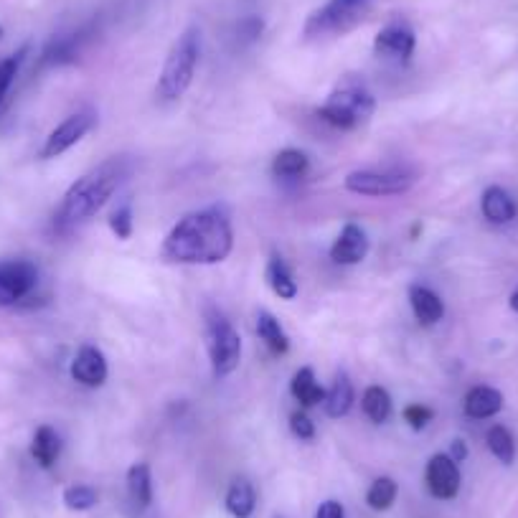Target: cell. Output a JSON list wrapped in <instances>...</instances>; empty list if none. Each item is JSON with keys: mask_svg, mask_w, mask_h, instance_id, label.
<instances>
[{"mask_svg": "<svg viewBox=\"0 0 518 518\" xmlns=\"http://www.w3.org/2000/svg\"><path fill=\"white\" fill-rule=\"evenodd\" d=\"M267 282H270L272 293L280 300H295L298 295V282H295V275L290 272V267L285 265V259L280 254H272L270 262H267Z\"/></svg>", "mask_w": 518, "mask_h": 518, "instance_id": "obj_18", "label": "cell"}, {"mask_svg": "<svg viewBox=\"0 0 518 518\" xmlns=\"http://www.w3.org/2000/svg\"><path fill=\"white\" fill-rule=\"evenodd\" d=\"M290 392H293V397L298 399L303 407H315V404L326 402V389L318 384L313 369H308V366H305V369H300L298 374L293 376Z\"/></svg>", "mask_w": 518, "mask_h": 518, "instance_id": "obj_22", "label": "cell"}, {"mask_svg": "<svg viewBox=\"0 0 518 518\" xmlns=\"http://www.w3.org/2000/svg\"><path fill=\"white\" fill-rule=\"evenodd\" d=\"M262 28H265L262 18L257 16L242 18V21L237 23V36L244 41V44H252V41H257L259 36H262Z\"/></svg>", "mask_w": 518, "mask_h": 518, "instance_id": "obj_34", "label": "cell"}, {"mask_svg": "<svg viewBox=\"0 0 518 518\" xmlns=\"http://www.w3.org/2000/svg\"><path fill=\"white\" fill-rule=\"evenodd\" d=\"M23 56H26V49L6 56V59H0V102L6 100L8 89H11L13 79H16L18 69H21V64H23Z\"/></svg>", "mask_w": 518, "mask_h": 518, "instance_id": "obj_30", "label": "cell"}, {"mask_svg": "<svg viewBox=\"0 0 518 518\" xmlns=\"http://www.w3.org/2000/svg\"><path fill=\"white\" fill-rule=\"evenodd\" d=\"M72 379L77 384L89 386V389H97L107 381V361H105V353L100 348L94 346H82L77 351L72 361Z\"/></svg>", "mask_w": 518, "mask_h": 518, "instance_id": "obj_13", "label": "cell"}, {"mask_svg": "<svg viewBox=\"0 0 518 518\" xmlns=\"http://www.w3.org/2000/svg\"><path fill=\"white\" fill-rule=\"evenodd\" d=\"M290 430L298 440H313L315 437V422L305 412L290 414Z\"/></svg>", "mask_w": 518, "mask_h": 518, "instance_id": "obj_33", "label": "cell"}, {"mask_svg": "<svg viewBox=\"0 0 518 518\" xmlns=\"http://www.w3.org/2000/svg\"><path fill=\"white\" fill-rule=\"evenodd\" d=\"M234 249V229L224 206L191 211L163 239L160 257L171 265H219Z\"/></svg>", "mask_w": 518, "mask_h": 518, "instance_id": "obj_1", "label": "cell"}, {"mask_svg": "<svg viewBox=\"0 0 518 518\" xmlns=\"http://www.w3.org/2000/svg\"><path fill=\"white\" fill-rule=\"evenodd\" d=\"M257 336L262 338L265 346L270 348L272 353H277V356L287 353V348H290V338L282 331L280 320L272 313H267V310H259L257 313Z\"/></svg>", "mask_w": 518, "mask_h": 518, "instance_id": "obj_23", "label": "cell"}, {"mask_svg": "<svg viewBox=\"0 0 518 518\" xmlns=\"http://www.w3.org/2000/svg\"><path fill=\"white\" fill-rule=\"evenodd\" d=\"M353 407V384L346 371H338L331 389L326 392V414L333 419H341Z\"/></svg>", "mask_w": 518, "mask_h": 518, "instance_id": "obj_20", "label": "cell"}, {"mask_svg": "<svg viewBox=\"0 0 518 518\" xmlns=\"http://www.w3.org/2000/svg\"><path fill=\"white\" fill-rule=\"evenodd\" d=\"M0 39H3V28H0Z\"/></svg>", "mask_w": 518, "mask_h": 518, "instance_id": "obj_38", "label": "cell"}, {"mask_svg": "<svg viewBox=\"0 0 518 518\" xmlns=\"http://www.w3.org/2000/svg\"><path fill=\"white\" fill-rule=\"evenodd\" d=\"M417 178L407 171H353L343 186L359 196H402L414 186Z\"/></svg>", "mask_w": 518, "mask_h": 518, "instance_id": "obj_8", "label": "cell"}, {"mask_svg": "<svg viewBox=\"0 0 518 518\" xmlns=\"http://www.w3.org/2000/svg\"><path fill=\"white\" fill-rule=\"evenodd\" d=\"M127 493L138 508H148L153 503V475L148 463H135L127 470Z\"/></svg>", "mask_w": 518, "mask_h": 518, "instance_id": "obj_21", "label": "cell"}, {"mask_svg": "<svg viewBox=\"0 0 518 518\" xmlns=\"http://www.w3.org/2000/svg\"><path fill=\"white\" fill-rule=\"evenodd\" d=\"M450 458L455 460V463H463L465 458H468V445H465L463 440H455L452 442V450H450Z\"/></svg>", "mask_w": 518, "mask_h": 518, "instance_id": "obj_36", "label": "cell"}, {"mask_svg": "<svg viewBox=\"0 0 518 518\" xmlns=\"http://www.w3.org/2000/svg\"><path fill=\"white\" fill-rule=\"evenodd\" d=\"M432 417H435V412H432L430 407H425V404H409V407L404 409V419H407V425L417 432L425 430V427L432 422Z\"/></svg>", "mask_w": 518, "mask_h": 518, "instance_id": "obj_32", "label": "cell"}, {"mask_svg": "<svg viewBox=\"0 0 518 518\" xmlns=\"http://www.w3.org/2000/svg\"><path fill=\"white\" fill-rule=\"evenodd\" d=\"M308 166H310V160L303 150L287 148L275 155V160H272V173H275L277 178H300L305 176Z\"/></svg>", "mask_w": 518, "mask_h": 518, "instance_id": "obj_26", "label": "cell"}, {"mask_svg": "<svg viewBox=\"0 0 518 518\" xmlns=\"http://www.w3.org/2000/svg\"><path fill=\"white\" fill-rule=\"evenodd\" d=\"M485 440H488V450H491L503 465H511L513 460H516V440H513V435L503 425L491 427L488 435H485Z\"/></svg>", "mask_w": 518, "mask_h": 518, "instance_id": "obj_28", "label": "cell"}, {"mask_svg": "<svg viewBox=\"0 0 518 518\" xmlns=\"http://www.w3.org/2000/svg\"><path fill=\"white\" fill-rule=\"evenodd\" d=\"M508 305H511V310H516V313H518V290L511 295V300H508Z\"/></svg>", "mask_w": 518, "mask_h": 518, "instance_id": "obj_37", "label": "cell"}, {"mask_svg": "<svg viewBox=\"0 0 518 518\" xmlns=\"http://www.w3.org/2000/svg\"><path fill=\"white\" fill-rule=\"evenodd\" d=\"M376 110V100L366 82L356 74H346L336 87L331 89L328 100L318 110V115L328 125L338 130H356L361 122L369 120Z\"/></svg>", "mask_w": 518, "mask_h": 518, "instance_id": "obj_3", "label": "cell"}, {"mask_svg": "<svg viewBox=\"0 0 518 518\" xmlns=\"http://www.w3.org/2000/svg\"><path fill=\"white\" fill-rule=\"evenodd\" d=\"M133 173V160L125 155L102 160L100 166L84 173L82 178L72 183L61 199L59 209L54 214V226L59 232H72L74 226L87 224L94 214L105 209L107 201L115 196L117 188Z\"/></svg>", "mask_w": 518, "mask_h": 518, "instance_id": "obj_2", "label": "cell"}, {"mask_svg": "<svg viewBox=\"0 0 518 518\" xmlns=\"http://www.w3.org/2000/svg\"><path fill=\"white\" fill-rule=\"evenodd\" d=\"M409 305H412L414 318L422 326H435L437 320H442V315H445V303L440 300V295L425 285L409 287Z\"/></svg>", "mask_w": 518, "mask_h": 518, "instance_id": "obj_14", "label": "cell"}, {"mask_svg": "<svg viewBox=\"0 0 518 518\" xmlns=\"http://www.w3.org/2000/svg\"><path fill=\"white\" fill-rule=\"evenodd\" d=\"M397 493V480L381 475V478H376L374 483H371L369 493H366V503H369V508H374V511H389V508L394 506V501H397Z\"/></svg>", "mask_w": 518, "mask_h": 518, "instance_id": "obj_27", "label": "cell"}, {"mask_svg": "<svg viewBox=\"0 0 518 518\" xmlns=\"http://www.w3.org/2000/svg\"><path fill=\"white\" fill-rule=\"evenodd\" d=\"M201 56V34L196 26H188L181 36L176 39V44L171 46L166 56V64H163V72L158 79V97L166 102L181 100L183 94L188 92L193 82V74H196V64H199Z\"/></svg>", "mask_w": 518, "mask_h": 518, "instance_id": "obj_4", "label": "cell"}, {"mask_svg": "<svg viewBox=\"0 0 518 518\" xmlns=\"http://www.w3.org/2000/svg\"><path fill=\"white\" fill-rule=\"evenodd\" d=\"M206 351L214 376H229L242 361V338L221 310H206Z\"/></svg>", "mask_w": 518, "mask_h": 518, "instance_id": "obj_6", "label": "cell"}, {"mask_svg": "<svg viewBox=\"0 0 518 518\" xmlns=\"http://www.w3.org/2000/svg\"><path fill=\"white\" fill-rule=\"evenodd\" d=\"M315 518H346V511H343V506L338 501H326L318 506Z\"/></svg>", "mask_w": 518, "mask_h": 518, "instance_id": "obj_35", "label": "cell"}, {"mask_svg": "<svg viewBox=\"0 0 518 518\" xmlns=\"http://www.w3.org/2000/svg\"><path fill=\"white\" fill-rule=\"evenodd\" d=\"M480 209H483L485 219L493 221V224H508V221L516 219V204H513L508 191H503L501 186L485 188Z\"/></svg>", "mask_w": 518, "mask_h": 518, "instance_id": "obj_17", "label": "cell"}, {"mask_svg": "<svg viewBox=\"0 0 518 518\" xmlns=\"http://www.w3.org/2000/svg\"><path fill=\"white\" fill-rule=\"evenodd\" d=\"M361 407H364V414L371 422L381 425V422H386V419L392 417L394 404L384 386H369L364 392V399H361Z\"/></svg>", "mask_w": 518, "mask_h": 518, "instance_id": "obj_25", "label": "cell"}, {"mask_svg": "<svg viewBox=\"0 0 518 518\" xmlns=\"http://www.w3.org/2000/svg\"><path fill=\"white\" fill-rule=\"evenodd\" d=\"M371 13V0H328L305 21V39H328L353 31Z\"/></svg>", "mask_w": 518, "mask_h": 518, "instance_id": "obj_5", "label": "cell"}, {"mask_svg": "<svg viewBox=\"0 0 518 518\" xmlns=\"http://www.w3.org/2000/svg\"><path fill=\"white\" fill-rule=\"evenodd\" d=\"M94 125H97V112H94L92 107L69 115L67 120L61 122V125H56L54 130L49 133L44 148H41V158L51 160V158H59V155H64L69 148H74V145H77Z\"/></svg>", "mask_w": 518, "mask_h": 518, "instance_id": "obj_9", "label": "cell"}, {"mask_svg": "<svg viewBox=\"0 0 518 518\" xmlns=\"http://www.w3.org/2000/svg\"><path fill=\"white\" fill-rule=\"evenodd\" d=\"M79 44H82V36H56L49 41V46L44 49L41 56V64L44 67H61V64H69V61L77 59Z\"/></svg>", "mask_w": 518, "mask_h": 518, "instance_id": "obj_24", "label": "cell"}, {"mask_svg": "<svg viewBox=\"0 0 518 518\" xmlns=\"http://www.w3.org/2000/svg\"><path fill=\"white\" fill-rule=\"evenodd\" d=\"M417 46V36L412 28L402 21H394L384 26L374 39V51L379 59L394 61V64H407Z\"/></svg>", "mask_w": 518, "mask_h": 518, "instance_id": "obj_10", "label": "cell"}, {"mask_svg": "<svg viewBox=\"0 0 518 518\" xmlns=\"http://www.w3.org/2000/svg\"><path fill=\"white\" fill-rule=\"evenodd\" d=\"M39 285V267L28 259H0V308L26 300Z\"/></svg>", "mask_w": 518, "mask_h": 518, "instance_id": "obj_7", "label": "cell"}, {"mask_svg": "<svg viewBox=\"0 0 518 518\" xmlns=\"http://www.w3.org/2000/svg\"><path fill=\"white\" fill-rule=\"evenodd\" d=\"M110 229L117 239H122V242L133 237V209H130V204H122L120 209L112 211Z\"/></svg>", "mask_w": 518, "mask_h": 518, "instance_id": "obj_31", "label": "cell"}, {"mask_svg": "<svg viewBox=\"0 0 518 518\" xmlns=\"http://www.w3.org/2000/svg\"><path fill=\"white\" fill-rule=\"evenodd\" d=\"M503 409V394L493 386H473L465 397V414L473 419L496 417Z\"/></svg>", "mask_w": 518, "mask_h": 518, "instance_id": "obj_15", "label": "cell"}, {"mask_svg": "<svg viewBox=\"0 0 518 518\" xmlns=\"http://www.w3.org/2000/svg\"><path fill=\"white\" fill-rule=\"evenodd\" d=\"M61 455V437L54 427L41 425L36 430L34 440H31V458L41 465V468H51Z\"/></svg>", "mask_w": 518, "mask_h": 518, "instance_id": "obj_19", "label": "cell"}, {"mask_svg": "<svg viewBox=\"0 0 518 518\" xmlns=\"http://www.w3.org/2000/svg\"><path fill=\"white\" fill-rule=\"evenodd\" d=\"M427 491L437 498V501H452L460 493V468L450 455H432L425 470Z\"/></svg>", "mask_w": 518, "mask_h": 518, "instance_id": "obj_11", "label": "cell"}, {"mask_svg": "<svg viewBox=\"0 0 518 518\" xmlns=\"http://www.w3.org/2000/svg\"><path fill=\"white\" fill-rule=\"evenodd\" d=\"M224 506L232 518H252L254 508H257V491H254V485L247 478H234L232 485H229V491H226Z\"/></svg>", "mask_w": 518, "mask_h": 518, "instance_id": "obj_16", "label": "cell"}, {"mask_svg": "<svg viewBox=\"0 0 518 518\" xmlns=\"http://www.w3.org/2000/svg\"><path fill=\"white\" fill-rule=\"evenodd\" d=\"M369 234L359 224H346L331 247V259L336 265H359L369 254Z\"/></svg>", "mask_w": 518, "mask_h": 518, "instance_id": "obj_12", "label": "cell"}, {"mask_svg": "<svg viewBox=\"0 0 518 518\" xmlns=\"http://www.w3.org/2000/svg\"><path fill=\"white\" fill-rule=\"evenodd\" d=\"M64 506L69 511H89V508L97 506V491H94L92 485H69L67 491H64Z\"/></svg>", "mask_w": 518, "mask_h": 518, "instance_id": "obj_29", "label": "cell"}]
</instances>
